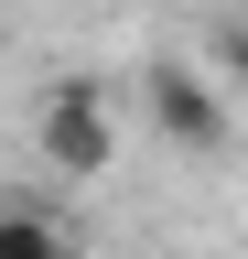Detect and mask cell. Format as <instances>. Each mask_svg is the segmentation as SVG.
Masks as SVG:
<instances>
[{
	"label": "cell",
	"instance_id": "7a4b0ae2",
	"mask_svg": "<svg viewBox=\"0 0 248 259\" xmlns=\"http://www.w3.org/2000/svg\"><path fill=\"white\" fill-rule=\"evenodd\" d=\"M33 151H43L65 184H97L108 162H119V119H108V97L86 87V76H65V87L33 108Z\"/></svg>",
	"mask_w": 248,
	"mask_h": 259
},
{
	"label": "cell",
	"instance_id": "3957f363",
	"mask_svg": "<svg viewBox=\"0 0 248 259\" xmlns=\"http://www.w3.org/2000/svg\"><path fill=\"white\" fill-rule=\"evenodd\" d=\"M0 259H76V238L43 205H0Z\"/></svg>",
	"mask_w": 248,
	"mask_h": 259
},
{
	"label": "cell",
	"instance_id": "6da1fadb",
	"mask_svg": "<svg viewBox=\"0 0 248 259\" xmlns=\"http://www.w3.org/2000/svg\"><path fill=\"white\" fill-rule=\"evenodd\" d=\"M140 108H151V130H162L173 151H194V162H227V141H237V119H227V97H216V76H194V65H140Z\"/></svg>",
	"mask_w": 248,
	"mask_h": 259
},
{
	"label": "cell",
	"instance_id": "277c9868",
	"mask_svg": "<svg viewBox=\"0 0 248 259\" xmlns=\"http://www.w3.org/2000/svg\"><path fill=\"white\" fill-rule=\"evenodd\" d=\"M216 76H227V87H248V22H227V32H216Z\"/></svg>",
	"mask_w": 248,
	"mask_h": 259
}]
</instances>
